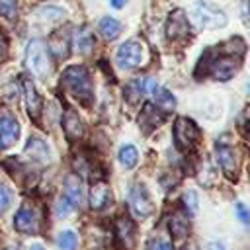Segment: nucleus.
<instances>
[{
  "instance_id": "obj_1",
  "label": "nucleus",
  "mask_w": 250,
  "mask_h": 250,
  "mask_svg": "<svg viewBox=\"0 0 250 250\" xmlns=\"http://www.w3.org/2000/svg\"><path fill=\"white\" fill-rule=\"evenodd\" d=\"M62 86L68 94H72L76 100H80L84 105H92L94 100V84L90 78V72L86 66H70L62 74Z\"/></svg>"
},
{
  "instance_id": "obj_2",
  "label": "nucleus",
  "mask_w": 250,
  "mask_h": 250,
  "mask_svg": "<svg viewBox=\"0 0 250 250\" xmlns=\"http://www.w3.org/2000/svg\"><path fill=\"white\" fill-rule=\"evenodd\" d=\"M191 20L199 29H219L227 25V14L213 2L199 0L191 6Z\"/></svg>"
},
{
  "instance_id": "obj_3",
  "label": "nucleus",
  "mask_w": 250,
  "mask_h": 250,
  "mask_svg": "<svg viewBox=\"0 0 250 250\" xmlns=\"http://www.w3.org/2000/svg\"><path fill=\"white\" fill-rule=\"evenodd\" d=\"M25 62L27 68L37 76V78H47L51 64H49V57H47V49L43 45L41 39H31L27 43L25 49Z\"/></svg>"
},
{
  "instance_id": "obj_4",
  "label": "nucleus",
  "mask_w": 250,
  "mask_h": 250,
  "mask_svg": "<svg viewBox=\"0 0 250 250\" xmlns=\"http://www.w3.org/2000/svg\"><path fill=\"white\" fill-rule=\"evenodd\" d=\"M174 141L180 150H191L199 141V129L188 117H178L174 125Z\"/></svg>"
},
{
  "instance_id": "obj_5",
  "label": "nucleus",
  "mask_w": 250,
  "mask_h": 250,
  "mask_svg": "<svg viewBox=\"0 0 250 250\" xmlns=\"http://www.w3.org/2000/svg\"><path fill=\"white\" fill-rule=\"evenodd\" d=\"M14 227H16V230L25 232V234L39 232V229H41V215H39L37 207L31 205V203H23L18 209L16 217H14Z\"/></svg>"
},
{
  "instance_id": "obj_6",
  "label": "nucleus",
  "mask_w": 250,
  "mask_h": 250,
  "mask_svg": "<svg viewBox=\"0 0 250 250\" xmlns=\"http://www.w3.org/2000/svg\"><path fill=\"white\" fill-rule=\"evenodd\" d=\"M127 199H129V209L137 219H146L152 213V201L143 184H133Z\"/></svg>"
},
{
  "instance_id": "obj_7",
  "label": "nucleus",
  "mask_w": 250,
  "mask_h": 250,
  "mask_svg": "<svg viewBox=\"0 0 250 250\" xmlns=\"http://www.w3.org/2000/svg\"><path fill=\"white\" fill-rule=\"evenodd\" d=\"M115 62L123 70H133V68L141 66V62H143V47H141V43L133 41V39L125 41L119 47L117 55H115Z\"/></svg>"
},
{
  "instance_id": "obj_8",
  "label": "nucleus",
  "mask_w": 250,
  "mask_h": 250,
  "mask_svg": "<svg viewBox=\"0 0 250 250\" xmlns=\"http://www.w3.org/2000/svg\"><path fill=\"white\" fill-rule=\"evenodd\" d=\"M18 137H20V123H18V119L14 117L12 111L2 109L0 111V146L8 148V146L16 145Z\"/></svg>"
},
{
  "instance_id": "obj_9",
  "label": "nucleus",
  "mask_w": 250,
  "mask_h": 250,
  "mask_svg": "<svg viewBox=\"0 0 250 250\" xmlns=\"http://www.w3.org/2000/svg\"><path fill=\"white\" fill-rule=\"evenodd\" d=\"M238 68H240V61H238V57H219L215 62H213V66H209V72L217 78V80H229V78H232L236 72H238Z\"/></svg>"
},
{
  "instance_id": "obj_10",
  "label": "nucleus",
  "mask_w": 250,
  "mask_h": 250,
  "mask_svg": "<svg viewBox=\"0 0 250 250\" xmlns=\"http://www.w3.org/2000/svg\"><path fill=\"white\" fill-rule=\"evenodd\" d=\"M215 152H217V160H219L223 172H225L227 176H230V178H236L238 160H236V156H234L232 146L227 145V143H223V141H219L217 146H215Z\"/></svg>"
},
{
  "instance_id": "obj_11",
  "label": "nucleus",
  "mask_w": 250,
  "mask_h": 250,
  "mask_svg": "<svg viewBox=\"0 0 250 250\" xmlns=\"http://www.w3.org/2000/svg\"><path fill=\"white\" fill-rule=\"evenodd\" d=\"M88 203L94 211H102L111 203V189L105 182H96L90 186L88 191Z\"/></svg>"
},
{
  "instance_id": "obj_12",
  "label": "nucleus",
  "mask_w": 250,
  "mask_h": 250,
  "mask_svg": "<svg viewBox=\"0 0 250 250\" xmlns=\"http://www.w3.org/2000/svg\"><path fill=\"white\" fill-rule=\"evenodd\" d=\"M62 199L72 207V209H78L82 205V199H84V189H82V182L76 174H68L66 180H64V195Z\"/></svg>"
},
{
  "instance_id": "obj_13",
  "label": "nucleus",
  "mask_w": 250,
  "mask_h": 250,
  "mask_svg": "<svg viewBox=\"0 0 250 250\" xmlns=\"http://www.w3.org/2000/svg\"><path fill=\"white\" fill-rule=\"evenodd\" d=\"M115 236H117V242L125 250H133L135 248L137 230H135V225H133V221L129 217H119L115 221Z\"/></svg>"
},
{
  "instance_id": "obj_14",
  "label": "nucleus",
  "mask_w": 250,
  "mask_h": 250,
  "mask_svg": "<svg viewBox=\"0 0 250 250\" xmlns=\"http://www.w3.org/2000/svg\"><path fill=\"white\" fill-rule=\"evenodd\" d=\"M70 37H72V33L68 31V27H61L59 31H55L51 35V53H53L55 59L62 61V59L68 57V53H70Z\"/></svg>"
},
{
  "instance_id": "obj_15",
  "label": "nucleus",
  "mask_w": 250,
  "mask_h": 250,
  "mask_svg": "<svg viewBox=\"0 0 250 250\" xmlns=\"http://www.w3.org/2000/svg\"><path fill=\"white\" fill-rule=\"evenodd\" d=\"M188 33H189V23H188V18L184 16V12L182 10L172 12L168 21H166L168 39H180V37H186Z\"/></svg>"
},
{
  "instance_id": "obj_16",
  "label": "nucleus",
  "mask_w": 250,
  "mask_h": 250,
  "mask_svg": "<svg viewBox=\"0 0 250 250\" xmlns=\"http://www.w3.org/2000/svg\"><path fill=\"white\" fill-rule=\"evenodd\" d=\"M162 121H164V111L158 109V107L152 105V104H146V105L143 107L139 119H137V123L141 125V129H143L145 133H150V131L156 129Z\"/></svg>"
},
{
  "instance_id": "obj_17",
  "label": "nucleus",
  "mask_w": 250,
  "mask_h": 250,
  "mask_svg": "<svg viewBox=\"0 0 250 250\" xmlns=\"http://www.w3.org/2000/svg\"><path fill=\"white\" fill-rule=\"evenodd\" d=\"M25 154L33 162H37V164H49L51 162V148H49V145L43 139H37V137H31L27 141Z\"/></svg>"
},
{
  "instance_id": "obj_18",
  "label": "nucleus",
  "mask_w": 250,
  "mask_h": 250,
  "mask_svg": "<svg viewBox=\"0 0 250 250\" xmlns=\"http://www.w3.org/2000/svg\"><path fill=\"white\" fill-rule=\"evenodd\" d=\"M23 94H25V107H27V113L31 115V119H37L39 113H41V96L37 94L33 82L29 78L23 80Z\"/></svg>"
},
{
  "instance_id": "obj_19",
  "label": "nucleus",
  "mask_w": 250,
  "mask_h": 250,
  "mask_svg": "<svg viewBox=\"0 0 250 250\" xmlns=\"http://www.w3.org/2000/svg\"><path fill=\"white\" fill-rule=\"evenodd\" d=\"M168 229H170L174 240H180V242L186 240L188 234H189V223H188L186 215L180 213V211H174V213L170 215V219H168Z\"/></svg>"
},
{
  "instance_id": "obj_20",
  "label": "nucleus",
  "mask_w": 250,
  "mask_h": 250,
  "mask_svg": "<svg viewBox=\"0 0 250 250\" xmlns=\"http://www.w3.org/2000/svg\"><path fill=\"white\" fill-rule=\"evenodd\" d=\"M62 127H64V133L68 139H80L84 135V127H82V121L78 117V113L74 109H66L64 115H62Z\"/></svg>"
},
{
  "instance_id": "obj_21",
  "label": "nucleus",
  "mask_w": 250,
  "mask_h": 250,
  "mask_svg": "<svg viewBox=\"0 0 250 250\" xmlns=\"http://www.w3.org/2000/svg\"><path fill=\"white\" fill-rule=\"evenodd\" d=\"M150 98L154 100V105H156L158 109L166 111V113H170V111L176 109V98H174V96L170 94V90H166V88L156 86V90L152 92Z\"/></svg>"
},
{
  "instance_id": "obj_22",
  "label": "nucleus",
  "mask_w": 250,
  "mask_h": 250,
  "mask_svg": "<svg viewBox=\"0 0 250 250\" xmlns=\"http://www.w3.org/2000/svg\"><path fill=\"white\" fill-rule=\"evenodd\" d=\"M98 29H100L102 37H105V39H115V37L121 33V23H119L115 18L105 16V18H102V20H100Z\"/></svg>"
},
{
  "instance_id": "obj_23",
  "label": "nucleus",
  "mask_w": 250,
  "mask_h": 250,
  "mask_svg": "<svg viewBox=\"0 0 250 250\" xmlns=\"http://www.w3.org/2000/svg\"><path fill=\"white\" fill-rule=\"evenodd\" d=\"M76 47H78V53L82 55H88L92 53V47H94V39H92V33L88 27H82L78 33H76Z\"/></svg>"
},
{
  "instance_id": "obj_24",
  "label": "nucleus",
  "mask_w": 250,
  "mask_h": 250,
  "mask_svg": "<svg viewBox=\"0 0 250 250\" xmlns=\"http://www.w3.org/2000/svg\"><path fill=\"white\" fill-rule=\"evenodd\" d=\"M119 162H121L125 168L137 166V162H139V150H137V146H133V145L121 146V150H119Z\"/></svg>"
},
{
  "instance_id": "obj_25",
  "label": "nucleus",
  "mask_w": 250,
  "mask_h": 250,
  "mask_svg": "<svg viewBox=\"0 0 250 250\" xmlns=\"http://www.w3.org/2000/svg\"><path fill=\"white\" fill-rule=\"evenodd\" d=\"M57 246L59 250H76L78 248V236L74 230H62L57 236Z\"/></svg>"
},
{
  "instance_id": "obj_26",
  "label": "nucleus",
  "mask_w": 250,
  "mask_h": 250,
  "mask_svg": "<svg viewBox=\"0 0 250 250\" xmlns=\"http://www.w3.org/2000/svg\"><path fill=\"white\" fill-rule=\"evenodd\" d=\"M141 82H137V80H131L127 86H125V100L129 102V104H137L139 102V96H141Z\"/></svg>"
},
{
  "instance_id": "obj_27",
  "label": "nucleus",
  "mask_w": 250,
  "mask_h": 250,
  "mask_svg": "<svg viewBox=\"0 0 250 250\" xmlns=\"http://www.w3.org/2000/svg\"><path fill=\"white\" fill-rule=\"evenodd\" d=\"M16 12H18L16 0H0V18L14 20L16 18Z\"/></svg>"
},
{
  "instance_id": "obj_28",
  "label": "nucleus",
  "mask_w": 250,
  "mask_h": 250,
  "mask_svg": "<svg viewBox=\"0 0 250 250\" xmlns=\"http://www.w3.org/2000/svg\"><path fill=\"white\" fill-rule=\"evenodd\" d=\"M184 205H186V209H188V213L189 215H195L197 213V193L193 191V189H189V191H186V195H184Z\"/></svg>"
},
{
  "instance_id": "obj_29",
  "label": "nucleus",
  "mask_w": 250,
  "mask_h": 250,
  "mask_svg": "<svg viewBox=\"0 0 250 250\" xmlns=\"http://www.w3.org/2000/svg\"><path fill=\"white\" fill-rule=\"evenodd\" d=\"M10 203H12V191L0 182V213L6 211L10 207Z\"/></svg>"
},
{
  "instance_id": "obj_30",
  "label": "nucleus",
  "mask_w": 250,
  "mask_h": 250,
  "mask_svg": "<svg viewBox=\"0 0 250 250\" xmlns=\"http://www.w3.org/2000/svg\"><path fill=\"white\" fill-rule=\"evenodd\" d=\"M236 217H238V221L242 223V225H250V211H248V207L244 205V203H236Z\"/></svg>"
},
{
  "instance_id": "obj_31",
  "label": "nucleus",
  "mask_w": 250,
  "mask_h": 250,
  "mask_svg": "<svg viewBox=\"0 0 250 250\" xmlns=\"http://www.w3.org/2000/svg\"><path fill=\"white\" fill-rule=\"evenodd\" d=\"M156 80L154 78H145L143 80V84H141V90H143V94H146V96H152V92L156 90Z\"/></svg>"
},
{
  "instance_id": "obj_32",
  "label": "nucleus",
  "mask_w": 250,
  "mask_h": 250,
  "mask_svg": "<svg viewBox=\"0 0 250 250\" xmlns=\"http://www.w3.org/2000/svg\"><path fill=\"white\" fill-rule=\"evenodd\" d=\"M148 250H172V242H168L164 238H156V240L150 242Z\"/></svg>"
},
{
  "instance_id": "obj_33",
  "label": "nucleus",
  "mask_w": 250,
  "mask_h": 250,
  "mask_svg": "<svg viewBox=\"0 0 250 250\" xmlns=\"http://www.w3.org/2000/svg\"><path fill=\"white\" fill-rule=\"evenodd\" d=\"M6 57H8V41H6V37L0 33V62H4Z\"/></svg>"
},
{
  "instance_id": "obj_34",
  "label": "nucleus",
  "mask_w": 250,
  "mask_h": 250,
  "mask_svg": "<svg viewBox=\"0 0 250 250\" xmlns=\"http://www.w3.org/2000/svg\"><path fill=\"white\" fill-rule=\"evenodd\" d=\"M209 250H229V248H227L221 240H215V242H211V244H209Z\"/></svg>"
},
{
  "instance_id": "obj_35",
  "label": "nucleus",
  "mask_w": 250,
  "mask_h": 250,
  "mask_svg": "<svg viewBox=\"0 0 250 250\" xmlns=\"http://www.w3.org/2000/svg\"><path fill=\"white\" fill-rule=\"evenodd\" d=\"M127 4V0H111V6L113 8H123Z\"/></svg>"
},
{
  "instance_id": "obj_36",
  "label": "nucleus",
  "mask_w": 250,
  "mask_h": 250,
  "mask_svg": "<svg viewBox=\"0 0 250 250\" xmlns=\"http://www.w3.org/2000/svg\"><path fill=\"white\" fill-rule=\"evenodd\" d=\"M182 250H199V248H197L195 244H186V246H184Z\"/></svg>"
},
{
  "instance_id": "obj_37",
  "label": "nucleus",
  "mask_w": 250,
  "mask_h": 250,
  "mask_svg": "<svg viewBox=\"0 0 250 250\" xmlns=\"http://www.w3.org/2000/svg\"><path fill=\"white\" fill-rule=\"evenodd\" d=\"M29 250H45V248H43V246H41V244H33V246H31V248H29Z\"/></svg>"
},
{
  "instance_id": "obj_38",
  "label": "nucleus",
  "mask_w": 250,
  "mask_h": 250,
  "mask_svg": "<svg viewBox=\"0 0 250 250\" xmlns=\"http://www.w3.org/2000/svg\"><path fill=\"white\" fill-rule=\"evenodd\" d=\"M6 250H16V248H6Z\"/></svg>"
}]
</instances>
